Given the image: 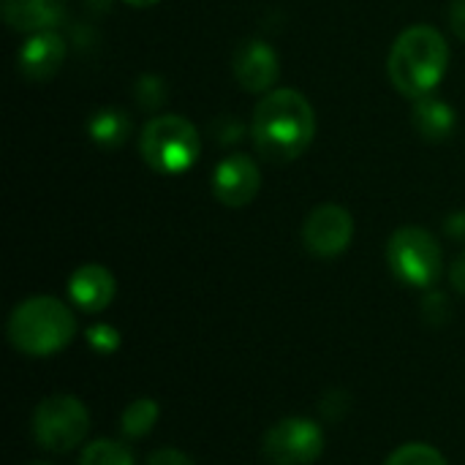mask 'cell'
<instances>
[{
    "label": "cell",
    "instance_id": "6da1fadb",
    "mask_svg": "<svg viewBox=\"0 0 465 465\" xmlns=\"http://www.w3.org/2000/svg\"><path fill=\"white\" fill-rule=\"evenodd\" d=\"M251 136L262 158L272 163L297 161L316 136V114L311 101L292 87L264 93L253 109Z\"/></svg>",
    "mask_w": 465,
    "mask_h": 465
},
{
    "label": "cell",
    "instance_id": "7a4b0ae2",
    "mask_svg": "<svg viewBox=\"0 0 465 465\" xmlns=\"http://www.w3.org/2000/svg\"><path fill=\"white\" fill-rule=\"evenodd\" d=\"M447 65H450L447 38L430 25H411L395 38L387 60V74L401 95L417 101L430 95L441 84Z\"/></svg>",
    "mask_w": 465,
    "mask_h": 465
},
{
    "label": "cell",
    "instance_id": "3957f363",
    "mask_svg": "<svg viewBox=\"0 0 465 465\" xmlns=\"http://www.w3.org/2000/svg\"><path fill=\"white\" fill-rule=\"evenodd\" d=\"M76 335L71 308L57 297H30L8 316V341L27 357H49L65 349Z\"/></svg>",
    "mask_w": 465,
    "mask_h": 465
},
{
    "label": "cell",
    "instance_id": "277c9868",
    "mask_svg": "<svg viewBox=\"0 0 465 465\" xmlns=\"http://www.w3.org/2000/svg\"><path fill=\"white\" fill-rule=\"evenodd\" d=\"M139 153L153 172L172 177L188 172L199 161L202 139L191 120L180 114H158L144 125Z\"/></svg>",
    "mask_w": 465,
    "mask_h": 465
},
{
    "label": "cell",
    "instance_id": "5b68a950",
    "mask_svg": "<svg viewBox=\"0 0 465 465\" xmlns=\"http://www.w3.org/2000/svg\"><path fill=\"white\" fill-rule=\"evenodd\" d=\"M387 264L401 283L428 289L441 275V245L422 226H401L387 242Z\"/></svg>",
    "mask_w": 465,
    "mask_h": 465
},
{
    "label": "cell",
    "instance_id": "8992f818",
    "mask_svg": "<svg viewBox=\"0 0 465 465\" xmlns=\"http://www.w3.org/2000/svg\"><path fill=\"white\" fill-rule=\"evenodd\" d=\"M90 414L74 395H52L38 403L33 414V436L49 452H68L84 441Z\"/></svg>",
    "mask_w": 465,
    "mask_h": 465
},
{
    "label": "cell",
    "instance_id": "52a82bcc",
    "mask_svg": "<svg viewBox=\"0 0 465 465\" xmlns=\"http://www.w3.org/2000/svg\"><path fill=\"white\" fill-rule=\"evenodd\" d=\"M324 452V430L305 417H289L275 422L264 441L262 455L270 465H311Z\"/></svg>",
    "mask_w": 465,
    "mask_h": 465
},
{
    "label": "cell",
    "instance_id": "ba28073f",
    "mask_svg": "<svg viewBox=\"0 0 465 465\" xmlns=\"http://www.w3.org/2000/svg\"><path fill=\"white\" fill-rule=\"evenodd\" d=\"M354 237V218L341 204H319L302 223V242L319 259L341 256Z\"/></svg>",
    "mask_w": 465,
    "mask_h": 465
},
{
    "label": "cell",
    "instance_id": "9c48e42d",
    "mask_svg": "<svg viewBox=\"0 0 465 465\" xmlns=\"http://www.w3.org/2000/svg\"><path fill=\"white\" fill-rule=\"evenodd\" d=\"M262 191V172L251 155L232 153L213 172V196L223 207H245Z\"/></svg>",
    "mask_w": 465,
    "mask_h": 465
},
{
    "label": "cell",
    "instance_id": "30bf717a",
    "mask_svg": "<svg viewBox=\"0 0 465 465\" xmlns=\"http://www.w3.org/2000/svg\"><path fill=\"white\" fill-rule=\"evenodd\" d=\"M232 68H234V79L248 93H262L264 95V93H270L275 87V82L281 76V57L267 41L251 38V41L237 46Z\"/></svg>",
    "mask_w": 465,
    "mask_h": 465
},
{
    "label": "cell",
    "instance_id": "8fae6325",
    "mask_svg": "<svg viewBox=\"0 0 465 465\" xmlns=\"http://www.w3.org/2000/svg\"><path fill=\"white\" fill-rule=\"evenodd\" d=\"M65 60V41L57 30H44L27 35V41L16 52L19 74L30 82L52 79Z\"/></svg>",
    "mask_w": 465,
    "mask_h": 465
},
{
    "label": "cell",
    "instance_id": "7c38bea8",
    "mask_svg": "<svg viewBox=\"0 0 465 465\" xmlns=\"http://www.w3.org/2000/svg\"><path fill=\"white\" fill-rule=\"evenodd\" d=\"M68 297L84 313H101L114 300V278L101 264H82L68 278Z\"/></svg>",
    "mask_w": 465,
    "mask_h": 465
},
{
    "label": "cell",
    "instance_id": "4fadbf2b",
    "mask_svg": "<svg viewBox=\"0 0 465 465\" xmlns=\"http://www.w3.org/2000/svg\"><path fill=\"white\" fill-rule=\"evenodd\" d=\"M3 19L16 33L54 30L65 16V0H0Z\"/></svg>",
    "mask_w": 465,
    "mask_h": 465
},
{
    "label": "cell",
    "instance_id": "5bb4252c",
    "mask_svg": "<svg viewBox=\"0 0 465 465\" xmlns=\"http://www.w3.org/2000/svg\"><path fill=\"white\" fill-rule=\"evenodd\" d=\"M411 123L417 128V134L428 142H444L452 136L455 125H458V114L455 109L439 98V95H425V98H417L414 104V112H411Z\"/></svg>",
    "mask_w": 465,
    "mask_h": 465
},
{
    "label": "cell",
    "instance_id": "9a60e30c",
    "mask_svg": "<svg viewBox=\"0 0 465 465\" xmlns=\"http://www.w3.org/2000/svg\"><path fill=\"white\" fill-rule=\"evenodd\" d=\"M131 125H134V120H131V114L125 109H120V106H104V109H98V112L90 114L87 134H90V139L98 147L117 150L131 136Z\"/></svg>",
    "mask_w": 465,
    "mask_h": 465
},
{
    "label": "cell",
    "instance_id": "2e32d148",
    "mask_svg": "<svg viewBox=\"0 0 465 465\" xmlns=\"http://www.w3.org/2000/svg\"><path fill=\"white\" fill-rule=\"evenodd\" d=\"M155 422H158V403L150 398H139V401L125 406L123 420H120V430L128 439H142L155 428Z\"/></svg>",
    "mask_w": 465,
    "mask_h": 465
},
{
    "label": "cell",
    "instance_id": "e0dca14e",
    "mask_svg": "<svg viewBox=\"0 0 465 465\" xmlns=\"http://www.w3.org/2000/svg\"><path fill=\"white\" fill-rule=\"evenodd\" d=\"M79 465H134V455L120 441L98 439L82 450Z\"/></svg>",
    "mask_w": 465,
    "mask_h": 465
},
{
    "label": "cell",
    "instance_id": "ac0fdd59",
    "mask_svg": "<svg viewBox=\"0 0 465 465\" xmlns=\"http://www.w3.org/2000/svg\"><path fill=\"white\" fill-rule=\"evenodd\" d=\"M384 465H450L444 460V455L430 447V444H422V441H414V444H403L401 450H395L387 463Z\"/></svg>",
    "mask_w": 465,
    "mask_h": 465
},
{
    "label": "cell",
    "instance_id": "d6986e66",
    "mask_svg": "<svg viewBox=\"0 0 465 465\" xmlns=\"http://www.w3.org/2000/svg\"><path fill=\"white\" fill-rule=\"evenodd\" d=\"M134 95H136V104H139L142 109H158V106H163V101H166V87H163V82H161L158 76L144 74V76L136 82Z\"/></svg>",
    "mask_w": 465,
    "mask_h": 465
},
{
    "label": "cell",
    "instance_id": "ffe728a7",
    "mask_svg": "<svg viewBox=\"0 0 465 465\" xmlns=\"http://www.w3.org/2000/svg\"><path fill=\"white\" fill-rule=\"evenodd\" d=\"M87 343H90L95 351H114L117 343H120V335H117V330L109 327V324H95V327L87 330Z\"/></svg>",
    "mask_w": 465,
    "mask_h": 465
},
{
    "label": "cell",
    "instance_id": "44dd1931",
    "mask_svg": "<svg viewBox=\"0 0 465 465\" xmlns=\"http://www.w3.org/2000/svg\"><path fill=\"white\" fill-rule=\"evenodd\" d=\"M422 313H425V319H428L430 324L447 322V316H450V302H447V297H444L441 292H430V294L425 297V302H422Z\"/></svg>",
    "mask_w": 465,
    "mask_h": 465
},
{
    "label": "cell",
    "instance_id": "7402d4cb",
    "mask_svg": "<svg viewBox=\"0 0 465 465\" xmlns=\"http://www.w3.org/2000/svg\"><path fill=\"white\" fill-rule=\"evenodd\" d=\"M147 465H193V463H191L183 452H177V450L166 447V450L153 452V455L147 458Z\"/></svg>",
    "mask_w": 465,
    "mask_h": 465
},
{
    "label": "cell",
    "instance_id": "603a6c76",
    "mask_svg": "<svg viewBox=\"0 0 465 465\" xmlns=\"http://www.w3.org/2000/svg\"><path fill=\"white\" fill-rule=\"evenodd\" d=\"M450 27L460 41H465V0H452V5H450Z\"/></svg>",
    "mask_w": 465,
    "mask_h": 465
},
{
    "label": "cell",
    "instance_id": "cb8c5ba5",
    "mask_svg": "<svg viewBox=\"0 0 465 465\" xmlns=\"http://www.w3.org/2000/svg\"><path fill=\"white\" fill-rule=\"evenodd\" d=\"M450 283H452L455 292L465 294V253H460V256L452 262V267H450Z\"/></svg>",
    "mask_w": 465,
    "mask_h": 465
},
{
    "label": "cell",
    "instance_id": "d4e9b609",
    "mask_svg": "<svg viewBox=\"0 0 465 465\" xmlns=\"http://www.w3.org/2000/svg\"><path fill=\"white\" fill-rule=\"evenodd\" d=\"M447 234L455 240H465V213H452L447 218Z\"/></svg>",
    "mask_w": 465,
    "mask_h": 465
},
{
    "label": "cell",
    "instance_id": "484cf974",
    "mask_svg": "<svg viewBox=\"0 0 465 465\" xmlns=\"http://www.w3.org/2000/svg\"><path fill=\"white\" fill-rule=\"evenodd\" d=\"M125 5H134V8H150V5H155V3H161V0H123Z\"/></svg>",
    "mask_w": 465,
    "mask_h": 465
},
{
    "label": "cell",
    "instance_id": "4316f807",
    "mask_svg": "<svg viewBox=\"0 0 465 465\" xmlns=\"http://www.w3.org/2000/svg\"><path fill=\"white\" fill-rule=\"evenodd\" d=\"M33 465H44V463H33Z\"/></svg>",
    "mask_w": 465,
    "mask_h": 465
}]
</instances>
